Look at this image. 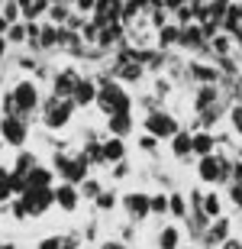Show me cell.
Returning a JSON list of instances; mask_svg holds the SVG:
<instances>
[{"label": "cell", "mask_w": 242, "mask_h": 249, "mask_svg": "<svg viewBox=\"0 0 242 249\" xmlns=\"http://www.w3.org/2000/svg\"><path fill=\"white\" fill-rule=\"evenodd\" d=\"M97 104H100L103 113H123V110H126V94H123L120 88H113V84H103Z\"/></svg>", "instance_id": "6da1fadb"}, {"label": "cell", "mask_w": 242, "mask_h": 249, "mask_svg": "<svg viewBox=\"0 0 242 249\" xmlns=\"http://www.w3.org/2000/svg\"><path fill=\"white\" fill-rule=\"evenodd\" d=\"M145 129H149L152 136L165 139V136H175L177 133V123H175V117H168V113H152L149 120H145Z\"/></svg>", "instance_id": "7a4b0ae2"}, {"label": "cell", "mask_w": 242, "mask_h": 249, "mask_svg": "<svg viewBox=\"0 0 242 249\" xmlns=\"http://www.w3.org/2000/svg\"><path fill=\"white\" fill-rule=\"evenodd\" d=\"M0 136H3V142H10V146H23V142H26V126H23L16 117H3V120H0Z\"/></svg>", "instance_id": "3957f363"}, {"label": "cell", "mask_w": 242, "mask_h": 249, "mask_svg": "<svg viewBox=\"0 0 242 249\" xmlns=\"http://www.w3.org/2000/svg\"><path fill=\"white\" fill-rule=\"evenodd\" d=\"M13 97H16L19 110H36V104H39V91H36L32 81H19L16 88H13Z\"/></svg>", "instance_id": "277c9868"}, {"label": "cell", "mask_w": 242, "mask_h": 249, "mask_svg": "<svg viewBox=\"0 0 242 249\" xmlns=\"http://www.w3.org/2000/svg\"><path fill=\"white\" fill-rule=\"evenodd\" d=\"M197 172H200V178H204V181H220V178L226 175V162H220V159L210 152V156H200Z\"/></svg>", "instance_id": "5b68a950"}, {"label": "cell", "mask_w": 242, "mask_h": 249, "mask_svg": "<svg viewBox=\"0 0 242 249\" xmlns=\"http://www.w3.org/2000/svg\"><path fill=\"white\" fill-rule=\"evenodd\" d=\"M71 107H75V104H68V101H52V104L46 107V123H48L52 129L65 126L68 117H71Z\"/></svg>", "instance_id": "8992f818"}, {"label": "cell", "mask_w": 242, "mask_h": 249, "mask_svg": "<svg viewBox=\"0 0 242 249\" xmlns=\"http://www.w3.org/2000/svg\"><path fill=\"white\" fill-rule=\"evenodd\" d=\"M97 23H113L116 17H123V0H97Z\"/></svg>", "instance_id": "52a82bcc"}, {"label": "cell", "mask_w": 242, "mask_h": 249, "mask_svg": "<svg viewBox=\"0 0 242 249\" xmlns=\"http://www.w3.org/2000/svg\"><path fill=\"white\" fill-rule=\"evenodd\" d=\"M123 204H126V211H129L132 217H139V220L152 213V197H145V194H126Z\"/></svg>", "instance_id": "ba28073f"}, {"label": "cell", "mask_w": 242, "mask_h": 249, "mask_svg": "<svg viewBox=\"0 0 242 249\" xmlns=\"http://www.w3.org/2000/svg\"><path fill=\"white\" fill-rule=\"evenodd\" d=\"M75 88H78L75 71H62V74L55 78V94H58V97H68V94H75Z\"/></svg>", "instance_id": "9c48e42d"}, {"label": "cell", "mask_w": 242, "mask_h": 249, "mask_svg": "<svg viewBox=\"0 0 242 249\" xmlns=\"http://www.w3.org/2000/svg\"><path fill=\"white\" fill-rule=\"evenodd\" d=\"M55 201L62 204V211H75V207H78V191L71 185H62L55 191Z\"/></svg>", "instance_id": "30bf717a"}, {"label": "cell", "mask_w": 242, "mask_h": 249, "mask_svg": "<svg viewBox=\"0 0 242 249\" xmlns=\"http://www.w3.org/2000/svg\"><path fill=\"white\" fill-rule=\"evenodd\" d=\"M191 152H194V156H210V152H213V136H210V133L194 136L191 139Z\"/></svg>", "instance_id": "8fae6325"}, {"label": "cell", "mask_w": 242, "mask_h": 249, "mask_svg": "<svg viewBox=\"0 0 242 249\" xmlns=\"http://www.w3.org/2000/svg\"><path fill=\"white\" fill-rule=\"evenodd\" d=\"M191 139H194V136H191V133H181V129H177L175 136H171V149H175V156H177V159H184L187 152H191Z\"/></svg>", "instance_id": "7c38bea8"}, {"label": "cell", "mask_w": 242, "mask_h": 249, "mask_svg": "<svg viewBox=\"0 0 242 249\" xmlns=\"http://www.w3.org/2000/svg\"><path fill=\"white\" fill-rule=\"evenodd\" d=\"M26 181H29V188H48V181H52V172L36 165V168H32V172L26 175Z\"/></svg>", "instance_id": "4fadbf2b"}, {"label": "cell", "mask_w": 242, "mask_h": 249, "mask_svg": "<svg viewBox=\"0 0 242 249\" xmlns=\"http://www.w3.org/2000/svg\"><path fill=\"white\" fill-rule=\"evenodd\" d=\"M177 243H181V233H177L175 227L159 230V249H177Z\"/></svg>", "instance_id": "5bb4252c"}, {"label": "cell", "mask_w": 242, "mask_h": 249, "mask_svg": "<svg viewBox=\"0 0 242 249\" xmlns=\"http://www.w3.org/2000/svg\"><path fill=\"white\" fill-rule=\"evenodd\" d=\"M94 97H97L94 84H91V81H78V88H75V104H84V107H87Z\"/></svg>", "instance_id": "9a60e30c"}, {"label": "cell", "mask_w": 242, "mask_h": 249, "mask_svg": "<svg viewBox=\"0 0 242 249\" xmlns=\"http://www.w3.org/2000/svg\"><path fill=\"white\" fill-rule=\"evenodd\" d=\"M129 113L123 110V113H110V129L116 133V136H123V133H129Z\"/></svg>", "instance_id": "2e32d148"}, {"label": "cell", "mask_w": 242, "mask_h": 249, "mask_svg": "<svg viewBox=\"0 0 242 249\" xmlns=\"http://www.w3.org/2000/svg\"><path fill=\"white\" fill-rule=\"evenodd\" d=\"M123 152H126V149H123V142H120V139H110V142L103 146V159H107V162H120V159H123Z\"/></svg>", "instance_id": "e0dca14e"}, {"label": "cell", "mask_w": 242, "mask_h": 249, "mask_svg": "<svg viewBox=\"0 0 242 249\" xmlns=\"http://www.w3.org/2000/svg\"><path fill=\"white\" fill-rule=\"evenodd\" d=\"M204 213L207 217H220V197H216V194H210L204 201Z\"/></svg>", "instance_id": "ac0fdd59"}, {"label": "cell", "mask_w": 242, "mask_h": 249, "mask_svg": "<svg viewBox=\"0 0 242 249\" xmlns=\"http://www.w3.org/2000/svg\"><path fill=\"white\" fill-rule=\"evenodd\" d=\"M226 227H229V223H226V220H216L213 227H210V240H213V243L226 240Z\"/></svg>", "instance_id": "d6986e66"}, {"label": "cell", "mask_w": 242, "mask_h": 249, "mask_svg": "<svg viewBox=\"0 0 242 249\" xmlns=\"http://www.w3.org/2000/svg\"><path fill=\"white\" fill-rule=\"evenodd\" d=\"M168 201H171V204H168V211L175 213V217H184V213H187V207H184V197H177V194H175V197H168Z\"/></svg>", "instance_id": "ffe728a7"}, {"label": "cell", "mask_w": 242, "mask_h": 249, "mask_svg": "<svg viewBox=\"0 0 242 249\" xmlns=\"http://www.w3.org/2000/svg\"><path fill=\"white\" fill-rule=\"evenodd\" d=\"M120 74L126 78V81H139V78H142V65H126Z\"/></svg>", "instance_id": "44dd1931"}, {"label": "cell", "mask_w": 242, "mask_h": 249, "mask_svg": "<svg viewBox=\"0 0 242 249\" xmlns=\"http://www.w3.org/2000/svg\"><path fill=\"white\" fill-rule=\"evenodd\" d=\"M168 204H171V201H168L165 194H159V197H152V213H165V211H168Z\"/></svg>", "instance_id": "7402d4cb"}, {"label": "cell", "mask_w": 242, "mask_h": 249, "mask_svg": "<svg viewBox=\"0 0 242 249\" xmlns=\"http://www.w3.org/2000/svg\"><path fill=\"white\" fill-rule=\"evenodd\" d=\"M3 17H7V19L19 17V3H16V0H7V3H3Z\"/></svg>", "instance_id": "603a6c76"}, {"label": "cell", "mask_w": 242, "mask_h": 249, "mask_svg": "<svg viewBox=\"0 0 242 249\" xmlns=\"http://www.w3.org/2000/svg\"><path fill=\"white\" fill-rule=\"evenodd\" d=\"M10 191H13V185H10V178H0V201H7Z\"/></svg>", "instance_id": "cb8c5ba5"}, {"label": "cell", "mask_w": 242, "mask_h": 249, "mask_svg": "<svg viewBox=\"0 0 242 249\" xmlns=\"http://www.w3.org/2000/svg\"><path fill=\"white\" fill-rule=\"evenodd\" d=\"M175 39H177V29H175V26L161 29V42H175Z\"/></svg>", "instance_id": "d4e9b609"}, {"label": "cell", "mask_w": 242, "mask_h": 249, "mask_svg": "<svg viewBox=\"0 0 242 249\" xmlns=\"http://www.w3.org/2000/svg\"><path fill=\"white\" fill-rule=\"evenodd\" d=\"M216 49H220V55H226V52H229V39L226 36H216V42H213Z\"/></svg>", "instance_id": "484cf974"}, {"label": "cell", "mask_w": 242, "mask_h": 249, "mask_svg": "<svg viewBox=\"0 0 242 249\" xmlns=\"http://www.w3.org/2000/svg\"><path fill=\"white\" fill-rule=\"evenodd\" d=\"M84 194H87V197H97V194H100V185H97V181H87V185H84Z\"/></svg>", "instance_id": "4316f807"}, {"label": "cell", "mask_w": 242, "mask_h": 249, "mask_svg": "<svg viewBox=\"0 0 242 249\" xmlns=\"http://www.w3.org/2000/svg\"><path fill=\"white\" fill-rule=\"evenodd\" d=\"M97 201H100V207L107 211V207H113V201H116V197H113V194H97Z\"/></svg>", "instance_id": "83f0119b"}, {"label": "cell", "mask_w": 242, "mask_h": 249, "mask_svg": "<svg viewBox=\"0 0 242 249\" xmlns=\"http://www.w3.org/2000/svg\"><path fill=\"white\" fill-rule=\"evenodd\" d=\"M39 249H62V240H58V236H52V240H46Z\"/></svg>", "instance_id": "f1b7e54d"}, {"label": "cell", "mask_w": 242, "mask_h": 249, "mask_svg": "<svg viewBox=\"0 0 242 249\" xmlns=\"http://www.w3.org/2000/svg\"><path fill=\"white\" fill-rule=\"evenodd\" d=\"M23 36H26V33H23V26H16V23H13V26H10V39H16V42H19Z\"/></svg>", "instance_id": "f546056e"}, {"label": "cell", "mask_w": 242, "mask_h": 249, "mask_svg": "<svg viewBox=\"0 0 242 249\" xmlns=\"http://www.w3.org/2000/svg\"><path fill=\"white\" fill-rule=\"evenodd\" d=\"M233 201L242 207V181H236V185H233Z\"/></svg>", "instance_id": "4dcf8cb0"}, {"label": "cell", "mask_w": 242, "mask_h": 249, "mask_svg": "<svg viewBox=\"0 0 242 249\" xmlns=\"http://www.w3.org/2000/svg\"><path fill=\"white\" fill-rule=\"evenodd\" d=\"M97 7V0H78V10H94Z\"/></svg>", "instance_id": "1f68e13d"}, {"label": "cell", "mask_w": 242, "mask_h": 249, "mask_svg": "<svg viewBox=\"0 0 242 249\" xmlns=\"http://www.w3.org/2000/svg\"><path fill=\"white\" fill-rule=\"evenodd\" d=\"M233 120H236V126H239V133H242V107H236V110H233Z\"/></svg>", "instance_id": "d6a6232c"}, {"label": "cell", "mask_w": 242, "mask_h": 249, "mask_svg": "<svg viewBox=\"0 0 242 249\" xmlns=\"http://www.w3.org/2000/svg\"><path fill=\"white\" fill-rule=\"evenodd\" d=\"M42 42H55V29H46L42 33Z\"/></svg>", "instance_id": "836d02e7"}, {"label": "cell", "mask_w": 242, "mask_h": 249, "mask_svg": "<svg viewBox=\"0 0 242 249\" xmlns=\"http://www.w3.org/2000/svg\"><path fill=\"white\" fill-rule=\"evenodd\" d=\"M223 249H242V246H239V243H226Z\"/></svg>", "instance_id": "e575fe53"}, {"label": "cell", "mask_w": 242, "mask_h": 249, "mask_svg": "<svg viewBox=\"0 0 242 249\" xmlns=\"http://www.w3.org/2000/svg\"><path fill=\"white\" fill-rule=\"evenodd\" d=\"M0 33H7V19L0 17Z\"/></svg>", "instance_id": "d590c367"}, {"label": "cell", "mask_w": 242, "mask_h": 249, "mask_svg": "<svg viewBox=\"0 0 242 249\" xmlns=\"http://www.w3.org/2000/svg\"><path fill=\"white\" fill-rule=\"evenodd\" d=\"M3 49H7V39L0 36V55H3Z\"/></svg>", "instance_id": "8d00e7d4"}, {"label": "cell", "mask_w": 242, "mask_h": 249, "mask_svg": "<svg viewBox=\"0 0 242 249\" xmlns=\"http://www.w3.org/2000/svg\"><path fill=\"white\" fill-rule=\"evenodd\" d=\"M107 249H123V246H113V243H110V246H107Z\"/></svg>", "instance_id": "74e56055"}]
</instances>
